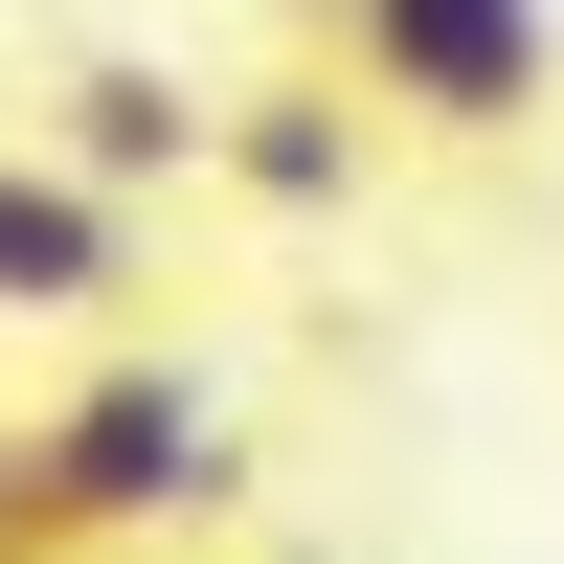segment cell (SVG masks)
<instances>
[{"mask_svg":"<svg viewBox=\"0 0 564 564\" xmlns=\"http://www.w3.org/2000/svg\"><path fill=\"white\" fill-rule=\"evenodd\" d=\"M0 542H23V452H0Z\"/></svg>","mask_w":564,"mask_h":564,"instance_id":"obj_6","label":"cell"},{"mask_svg":"<svg viewBox=\"0 0 564 564\" xmlns=\"http://www.w3.org/2000/svg\"><path fill=\"white\" fill-rule=\"evenodd\" d=\"M135 294V181H90L68 135H0V316H113Z\"/></svg>","mask_w":564,"mask_h":564,"instance_id":"obj_3","label":"cell"},{"mask_svg":"<svg viewBox=\"0 0 564 564\" xmlns=\"http://www.w3.org/2000/svg\"><path fill=\"white\" fill-rule=\"evenodd\" d=\"M204 497H249V430H226L204 361H90L23 430V542H135V520H204Z\"/></svg>","mask_w":564,"mask_h":564,"instance_id":"obj_1","label":"cell"},{"mask_svg":"<svg viewBox=\"0 0 564 564\" xmlns=\"http://www.w3.org/2000/svg\"><path fill=\"white\" fill-rule=\"evenodd\" d=\"M68 159L159 204V181H226V113H204L181 68H135V45H113V68H68Z\"/></svg>","mask_w":564,"mask_h":564,"instance_id":"obj_5","label":"cell"},{"mask_svg":"<svg viewBox=\"0 0 564 564\" xmlns=\"http://www.w3.org/2000/svg\"><path fill=\"white\" fill-rule=\"evenodd\" d=\"M361 113H384L361 68H271V90H226V181H249V204H294V226H339V204H361Z\"/></svg>","mask_w":564,"mask_h":564,"instance_id":"obj_4","label":"cell"},{"mask_svg":"<svg viewBox=\"0 0 564 564\" xmlns=\"http://www.w3.org/2000/svg\"><path fill=\"white\" fill-rule=\"evenodd\" d=\"M316 45H339L406 135H542L564 113V0H339Z\"/></svg>","mask_w":564,"mask_h":564,"instance_id":"obj_2","label":"cell"}]
</instances>
